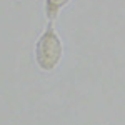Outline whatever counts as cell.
I'll use <instances>...</instances> for the list:
<instances>
[{"label":"cell","mask_w":125,"mask_h":125,"mask_svg":"<svg viewBox=\"0 0 125 125\" xmlns=\"http://www.w3.org/2000/svg\"><path fill=\"white\" fill-rule=\"evenodd\" d=\"M63 45L58 37L53 22H48L47 29L39 37L35 45V62L43 72H50L57 67L62 60Z\"/></svg>","instance_id":"obj_1"},{"label":"cell","mask_w":125,"mask_h":125,"mask_svg":"<svg viewBox=\"0 0 125 125\" xmlns=\"http://www.w3.org/2000/svg\"><path fill=\"white\" fill-rule=\"evenodd\" d=\"M68 2L70 0H45V15H47V19L50 22H53Z\"/></svg>","instance_id":"obj_2"}]
</instances>
